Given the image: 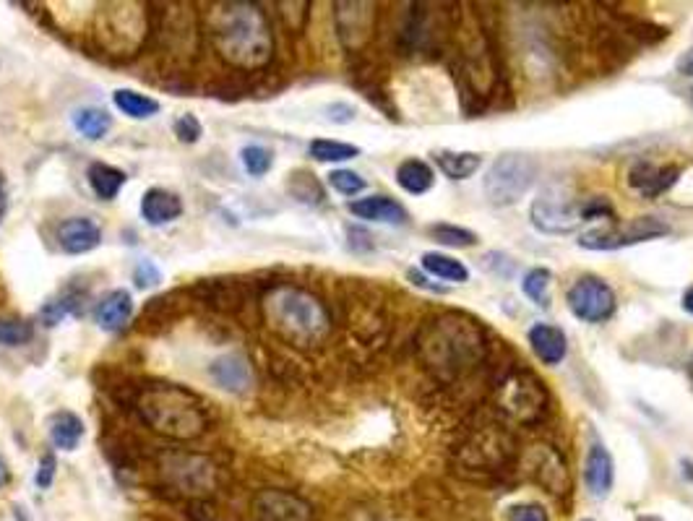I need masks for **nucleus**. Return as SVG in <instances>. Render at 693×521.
Returning a JSON list of instances; mask_svg holds the SVG:
<instances>
[{
  "label": "nucleus",
  "mask_w": 693,
  "mask_h": 521,
  "mask_svg": "<svg viewBox=\"0 0 693 521\" xmlns=\"http://www.w3.org/2000/svg\"><path fill=\"white\" fill-rule=\"evenodd\" d=\"M214 53L238 71H261L274 55V34L261 6L245 0L212 3L204 16Z\"/></svg>",
  "instance_id": "nucleus-1"
},
{
  "label": "nucleus",
  "mask_w": 693,
  "mask_h": 521,
  "mask_svg": "<svg viewBox=\"0 0 693 521\" xmlns=\"http://www.w3.org/2000/svg\"><path fill=\"white\" fill-rule=\"evenodd\" d=\"M264 321L274 337L297 350H313L324 344L331 331V316L321 297L303 287L277 284L261 300Z\"/></svg>",
  "instance_id": "nucleus-2"
},
{
  "label": "nucleus",
  "mask_w": 693,
  "mask_h": 521,
  "mask_svg": "<svg viewBox=\"0 0 693 521\" xmlns=\"http://www.w3.org/2000/svg\"><path fill=\"white\" fill-rule=\"evenodd\" d=\"M133 407L146 428L172 441H193L209 428V404L175 383L139 386Z\"/></svg>",
  "instance_id": "nucleus-3"
},
{
  "label": "nucleus",
  "mask_w": 693,
  "mask_h": 521,
  "mask_svg": "<svg viewBox=\"0 0 693 521\" xmlns=\"http://www.w3.org/2000/svg\"><path fill=\"white\" fill-rule=\"evenodd\" d=\"M482 334L462 316H443L433 321L423 339V352L430 368L459 373L482 355Z\"/></svg>",
  "instance_id": "nucleus-4"
},
{
  "label": "nucleus",
  "mask_w": 693,
  "mask_h": 521,
  "mask_svg": "<svg viewBox=\"0 0 693 521\" xmlns=\"http://www.w3.org/2000/svg\"><path fill=\"white\" fill-rule=\"evenodd\" d=\"M602 214H610V206L592 198V201H576L563 185H550L529 209V219L535 230L542 235H568L579 230L587 219H597Z\"/></svg>",
  "instance_id": "nucleus-5"
},
{
  "label": "nucleus",
  "mask_w": 693,
  "mask_h": 521,
  "mask_svg": "<svg viewBox=\"0 0 693 521\" xmlns=\"http://www.w3.org/2000/svg\"><path fill=\"white\" fill-rule=\"evenodd\" d=\"M537 162L527 154H501L485 172V198L493 206H514L535 185Z\"/></svg>",
  "instance_id": "nucleus-6"
},
{
  "label": "nucleus",
  "mask_w": 693,
  "mask_h": 521,
  "mask_svg": "<svg viewBox=\"0 0 693 521\" xmlns=\"http://www.w3.org/2000/svg\"><path fill=\"white\" fill-rule=\"evenodd\" d=\"M136 3H115L99 11V45L110 55H133L146 37V16Z\"/></svg>",
  "instance_id": "nucleus-7"
},
{
  "label": "nucleus",
  "mask_w": 693,
  "mask_h": 521,
  "mask_svg": "<svg viewBox=\"0 0 693 521\" xmlns=\"http://www.w3.org/2000/svg\"><path fill=\"white\" fill-rule=\"evenodd\" d=\"M667 232H670V227L662 219L639 217L626 222V225L597 227V230L581 235L579 245L587 248V251H621V248H628V245H639L647 243V240L662 238Z\"/></svg>",
  "instance_id": "nucleus-8"
},
{
  "label": "nucleus",
  "mask_w": 693,
  "mask_h": 521,
  "mask_svg": "<svg viewBox=\"0 0 693 521\" xmlns=\"http://www.w3.org/2000/svg\"><path fill=\"white\" fill-rule=\"evenodd\" d=\"M162 475L180 493H212L217 488V467L206 456L170 451L162 456Z\"/></svg>",
  "instance_id": "nucleus-9"
},
{
  "label": "nucleus",
  "mask_w": 693,
  "mask_h": 521,
  "mask_svg": "<svg viewBox=\"0 0 693 521\" xmlns=\"http://www.w3.org/2000/svg\"><path fill=\"white\" fill-rule=\"evenodd\" d=\"M568 308L584 324H602L615 313V292L605 279L587 277L576 279L566 295Z\"/></svg>",
  "instance_id": "nucleus-10"
},
{
  "label": "nucleus",
  "mask_w": 693,
  "mask_h": 521,
  "mask_svg": "<svg viewBox=\"0 0 693 521\" xmlns=\"http://www.w3.org/2000/svg\"><path fill=\"white\" fill-rule=\"evenodd\" d=\"M337 34L344 47H360L373 32V16L376 6L373 3H337Z\"/></svg>",
  "instance_id": "nucleus-11"
},
{
  "label": "nucleus",
  "mask_w": 693,
  "mask_h": 521,
  "mask_svg": "<svg viewBox=\"0 0 693 521\" xmlns=\"http://www.w3.org/2000/svg\"><path fill=\"white\" fill-rule=\"evenodd\" d=\"M209 376L219 389L230 391V394H245L253 386V368L248 357L240 355V352H227V355L217 357L209 365Z\"/></svg>",
  "instance_id": "nucleus-12"
},
{
  "label": "nucleus",
  "mask_w": 693,
  "mask_h": 521,
  "mask_svg": "<svg viewBox=\"0 0 693 521\" xmlns=\"http://www.w3.org/2000/svg\"><path fill=\"white\" fill-rule=\"evenodd\" d=\"M256 514L261 521H311V508L295 495L277 490H264L258 495Z\"/></svg>",
  "instance_id": "nucleus-13"
},
{
  "label": "nucleus",
  "mask_w": 693,
  "mask_h": 521,
  "mask_svg": "<svg viewBox=\"0 0 693 521\" xmlns=\"http://www.w3.org/2000/svg\"><path fill=\"white\" fill-rule=\"evenodd\" d=\"M58 243L71 256H81V253L94 251L102 243V227L89 217H71L60 222Z\"/></svg>",
  "instance_id": "nucleus-14"
},
{
  "label": "nucleus",
  "mask_w": 693,
  "mask_h": 521,
  "mask_svg": "<svg viewBox=\"0 0 693 521\" xmlns=\"http://www.w3.org/2000/svg\"><path fill=\"white\" fill-rule=\"evenodd\" d=\"M191 295L196 297L198 303L222 310V313H235L245 300L243 290H240V284H235V279H204V282H198L193 287Z\"/></svg>",
  "instance_id": "nucleus-15"
},
{
  "label": "nucleus",
  "mask_w": 693,
  "mask_h": 521,
  "mask_svg": "<svg viewBox=\"0 0 693 521\" xmlns=\"http://www.w3.org/2000/svg\"><path fill=\"white\" fill-rule=\"evenodd\" d=\"M678 175L680 170L673 165L660 167V165H649V162H639L634 170L628 172V183L634 185L641 196L654 198V196H660V193L670 191V188L678 183Z\"/></svg>",
  "instance_id": "nucleus-16"
},
{
  "label": "nucleus",
  "mask_w": 693,
  "mask_h": 521,
  "mask_svg": "<svg viewBox=\"0 0 693 521\" xmlns=\"http://www.w3.org/2000/svg\"><path fill=\"white\" fill-rule=\"evenodd\" d=\"M180 214H183V201L178 193L165 191V188H149L141 198V217L146 219V225H170Z\"/></svg>",
  "instance_id": "nucleus-17"
},
{
  "label": "nucleus",
  "mask_w": 693,
  "mask_h": 521,
  "mask_svg": "<svg viewBox=\"0 0 693 521\" xmlns=\"http://www.w3.org/2000/svg\"><path fill=\"white\" fill-rule=\"evenodd\" d=\"M584 480H587V488L594 498H605V495L613 490L615 480V464L613 456L608 454L605 446L594 443L587 454V464H584Z\"/></svg>",
  "instance_id": "nucleus-18"
},
{
  "label": "nucleus",
  "mask_w": 693,
  "mask_h": 521,
  "mask_svg": "<svg viewBox=\"0 0 693 521\" xmlns=\"http://www.w3.org/2000/svg\"><path fill=\"white\" fill-rule=\"evenodd\" d=\"M350 212L365 222H381V225H402L407 219V209L389 196H368L352 201Z\"/></svg>",
  "instance_id": "nucleus-19"
},
{
  "label": "nucleus",
  "mask_w": 693,
  "mask_h": 521,
  "mask_svg": "<svg viewBox=\"0 0 693 521\" xmlns=\"http://www.w3.org/2000/svg\"><path fill=\"white\" fill-rule=\"evenodd\" d=\"M529 347L545 365H558L566 357L568 342L566 334L558 326L535 324L529 329Z\"/></svg>",
  "instance_id": "nucleus-20"
},
{
  "label": "nucleus",
  "mask_w": 693,
  "mask_h": 521,
  "mask_svg": "<svg viewBox=\"0 0 693 521\" xmlns=\"http://www.w3.org/2000/svg\"><path fill=\"white\" fill-rule=\"evenodd\" d=\"M133 316V297L126 290H113L97 305L94 318L97 326L105 331H120Z\"/></svg>",
  "instance_id": "nucleus-21"
},
{
  "label": "nucleus",
  "mask_w": 693,
  "mask_h": 521,
  "mask_svg": "<svg viewBox=\"0 0 693 521\" xmlns=\"http://www.w3.org/2000/svg\"><path fill=\"white\" fill-rule=\"evenodd\" d=\"M86 180H89V188L94 191V196L102 198V201H113L118 198V193L123 191L126 185V172L118 170L113 165H105V162H94L86 170Z\"/></svg>",
  "instance_id": "nucleus-22"
},
{
  "label": "nucleus",
  "mask_w": 693,
  "mask_h": 521,
  "mask_svg": "<svg viewBox=\"0 0 693 521\" xmlns=\"http://www.w3.org/2000/svg\"><path fill=\"white\" fill-rule=\"evenodd\" d=\"M50 438H53L55 449L60 451L76 449L81 438H84V423H81V417L68 412V409L55 412V415L50 417Z\"/></svg>",
  "instance_id": "nucleus-23"
},
{
  "label": "nucleus",
  "mask_w": 693,
  "mask_h": 521,
  "mask_svg": "<svg viewBox=\"0 0 693 521\" xmlns=\"http://www.w3.org/2000/svg\"><path fill=\"white\" fill-rule=\"evenodd\" d=\"M396 183L402 185L407 193H412V196H420V193H428L433 188L436 172L423 159H407L396 170Z\"/></svg>",
  "instance_id": "nucleus-24"
},
{
  "label": "nucleus",
  "mask_w": 693,
  "mask_h": 521,
  "mask_svg": "<svg viewBox=\"0 0 693 521\" xmlns=\"http://www.w3.org/2000/svg\"><path fill=\"white\" fill-rule=\"evenodd\" d=\"M86 292L76 290V287H66L63 292H58L55 297H50L45 305H42V321L45 326H55L60 324L63 318L71 316V313H79L84 308Z\"/></svg>",
  "instance_id": "nucleus-25"
},
{
  "label": "nucleus",
  "mask_w": 693,
  "mask_h": 521,
  "mask_svg": "<svg viewBox=\"0 0 693 521\" xmlns=\"http://www.w3.org/2000/svg\"><path fill=\"white\" fill-rule=\"evenodd\" d=\"M73 126L84 139L99 141L105 139L110 128H113V115L99 110V107H81V110L73 113Z\"/></svg>",
  "instance_id": "nucleus-26"
},
{
  "label": "nucleus",
  "mask_w": 693,
  "mask_h": 521,
  "mask_svg": "<svg viewBox=\"0 0 693 521\" xmlns=\"http://www.w3.org/2000/svg\"><path fill=\"white\" fill-rule=\"evenodd\" d=\"M113 102L120 113L128 115V118H133V120L154 118V115L159 113L157 99L149 97V94L133 92V89H118V92L113 94Z\"/></svg>",
  "instance_id": "nucleus-27"
},
{
  "label": "nucleus",
  "mask_w": 693,
  "mask_h": 521,
  "mask_svg": "<svg viewBox=\"0 0 693 521\" xmlns=\"http://www.w3.org/2000/svg\"><path fill=\"white\" fill-rule=\"evenodd\" d=\"M436 162L438 167L443 170V175L451 180H467L472 178L477 170H480L482 159L480 154H472V152H438L436 154Z\"/></svg>",
  "instance_id": "nucleus-28"
},
{
  "label": "nucleus",
  "mask_w": 693,
  "mask_h": 521,
  "mask_svg": "<svg viewBox=\"0 0 693 521\" xmlns=\"http://www.w3.org/2000/svg\"><path fill=\"white\" fill-rule=\"evenodd\" d=\"M420 264H423V269L428 271V274L443 279V282L462 284L469 279L467 266H464L462 261H456V258L443 256V253H425V256L420 258Z\"/></svg>",
  "instance_id": "nucleus-29"
},
{
  "label": "nucleus",
  "mask_w": 693,
  "mask_h": 521,
  "mask_svg": "<svg viewBox=\"0 0 693 521\" xmlns=\"http://www.w3.org/2000/svg\"><path fill=\"white\" fill-rule=\"evenodd\" d=\"M172 297L175 295H162V297H154V300H149V305H146V310L141 313V321H139V329L141 331H159L165 329L167 324H172L175 321V316H178V308H175V303H172Z\"/></svg>",
  "instance_id": "nucleus-30"
},
{
  "label": "nucleus",
  "mask_w": 693,
  "mask_h": 521,
  "mask_svg": "<svg viewBox=\"0 0 693 521\" xmlns=\"http://www.w3.org/2000/svg\"><path fill=\"white\" fill-rule=\"evenodd\" d=\"M287 191L303 204H321L324 201V188L318 185V180L313 178L311 172L305 170L292 172L290 180H287Z\"/></svg>",
  "instance_id": "nucleus-31"
},
{
  "label": "nucleus",
  "mask_w": 693,
  "mask_h": 521,
  "mask_svg": "<svg viewBox=\"0 0 693 521\" xmlns=\"http://www.w3.org/2000/svg\"><path fill=\"white\" fill-rule=\"evenodd\" d=\"M357 154H360V149L352 144H344V141H311V157L316 159V162H347V159H355Z\"/></svg>",
  "instance_id": "nucleus-32"
},
{
  "label": "nucleus",
  "mask_w": 693,
  "mask_h": 521,
  "mask_svg": "<svg viewBox=\"0 0 693 521\" xmlns=\"http://www.w3.org/2000/svg\"><path fill=\"white\" fill-rule=\"evenodd\" d=\"M34 339V326L27 318H0V347H24Z\"/></svg>",
  "instance_id": "nucleus-33"
},
{
  "label": "nucleus",
  "mask_w": 693,
  "mask_h": 521,
  "mask_svg": "<svg viewBox=\"0 0 693 521\" xmlns=\"http://www.w3.org/2000/svg\"><path fill=\"white\" fill-rule=\"evenodd\" d=\"M430 238L443 245H451V248H472V245H477L475 232L456 225H433L430 227Z\"/></svg>",
  "instance_id": "nucleus-34"
},
{
  "label": "nucleus",
  "mask_w": 693,
  "mask_h": 521,
  "mask_svg": "<svg viewBox=\"0 0 693 521\" xmlns=\"http://www.w3.org/2000/svg\"><path fill=\"white\" fill-rule=\"evenodd\" d=\"M548 287H550V271L545 269H532L522 282L524 295H527L535 305H540V308H545V305L550 303Z\"/></svg>",
  "instance_id": "nucleus-35"
},
{
  "label": "nucleus",
  "mask_w": 693,
  "mask_h": 521,
  "mask_svg": "<svg viewBox=\"0 0 693 521\" xmlns=\"http://www.w3.org/2000/svg\"><path fill=\"white\" fill-rule=\"evenodd\" d=\"M240 159H243V167L248 175H253V178H261V175H266V172L271 170V165H274V157H271L269 149H264V146L251 144L245 146L243 152H240Z\"/></svg>",
  "instance_id": "nucleus-36"
},
{
  "label": "nucleus",
  "mask_w": 693,
  "mask_h": 521,
  "mask_svg": "<svg viewBox=\"0 0 693 521\" xmlns=\"http://www.w3.org/2000/svg\"><path fill=\"white\" fill-rule=\"evenodd\" d=\"M329 185L342 196H357L360 191H365V180L352 170H334L329 175Z\"/></svg>",
  "instance_id": "nucleus-37"
},
{
  "label": "nucleus",
  "mask_w": 693,
  "mask_h": 521,
  "mask_svg": "<svg viewBox=\"0 0 693 521\" xmlns=\"http://www.w3.org/2000/svg\"><path fill=\"white\" fill-rule=\"evenodd\" d=\"M172 133L178 136V141H183V144H196L201 136H204V128H201V123H198L196 115H180L175 123H172Z\"/></svg>",
  "instance_id": "nucleus-38"
},
{
  "label": "nucleus",
  "mask_w": 693,
  "mask_h": 521,
  "mask_svg": "<svg viewBox=\"0 0 693 521\" xmlns=\"http://www.w3.org/2000/svg\"><path fill=\"white\" fill-rule=\"evenodd\" d=\"M133 282H136L139 290H152V287H157V284L162 282V271H159V266L154 264V261L144 258V261H139L136 269H133Z\"/></svg>",
  "instance_id": "nucleus-39"
},
{
  "label": "nucleus",
  "mask_w": 693,
  "mask_h": 521,
  "mask_svg": "<svg viewBox=\"0 0 693 521\" xmlns=\"http://www.w3.org/2000/svg\"><path fill=\"white\" fill-rule=\"evenodd\" d=\"M506 521H548V514L537 503H519V506L509 508Z\"/></svg>",
  "instance_id": "nucleus-40"
},
{
  "label": "nucleus",
  "mask_w": 693,
  "mask_h": 521,
  "mask_svg": "<svg viewBox=\"0 0 693 521\" xmlns=\"http://www.w3.org/2000/svg\"><path fill=\"white\" fill-rule=\"evenodd\" d=\"M53 477H55V456L45 454L40 462V472H37V485H40L42 490H47L50 485H53Z\"/></svg>",
  "instance_id": "nucleus-41"
},
{
  "label": "nucleus",
  "mask_w": 693,
  "mask_h": 521,
  "mask_svg": "<svg viewBox=\"0 0 693 521\" xmlns=\"http://www.w3.org/2000/svg\"><path fill=\"white\" fill-rule=\"evenodd\" d=\"M678 71L683 73V76H688V79H693V45L678 58Z\"/></svg>",
  "instance_id": "nucleus-42"
},
{
  "label": "nucleus",
  "mask_w": 693,
  "mask_h": 521,
  "mask_svg": "<svg viewBox=\"0 0 693 521\" xmlns=\"http://www.w3.org/2000/svg\"><path fill=\"white\" fill-rule=\"evenodd\" d=\"M6 212V180H3V172H0V217Z\"/></svg>",
  "instance_id": "nucleus-43"
},
{
  "label": "nucleus",
  "mask_w": 693,
  "mask_h": 521,
  "mask_svg": "<svg viewBox=\"0 0 693 521\" xmlns=\"http://www.w3.org/2000/svg\"><path fill=\"white\" fill-rule=\"evenodd\" d=\"M8 480H11V472H8V464L0 459V488H6Z\"/></svg>",
  "instance_id": "nucleus-44"
},
{
  "label": "nucleus",
  "mask_w": 693,
  "mask_h": 521,
  "mask_svg": "<svg viewBox=\"0 0 693 521\" xmlns=\"http://www.w3.org/2000/svg\"><path fill=\"white\" fill-rule=\"evenodd\" d=\"M683 310H686L688 316H693V287L683 295Z\"/></svg>",
  "instance_id": "nucleus-45"
},
{
  "label": "nucleus",
  "mask_w": 693,
  "mask_h": 521,
  "mask_svg": "<svg viewBox=\"0 0 693 521\" xmlns=\"http://www.w3.org/2000/svg\"><path fill=\"white\" fill-rule=\"evenodd\" d=\"M688 376L693 378V355H691V360H688Z\"/></svg>",
  "instance_id": "nucleus-46"
}]
</instances>
